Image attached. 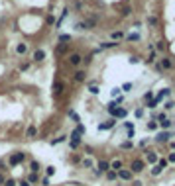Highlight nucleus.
Here are the masks:
<instances>
[{"label":"nucleus","instance_id":"f257e3e1","mask_svg":"<svg viewBox=\"0 0 175 186\" xmlns=\"http://www.w3.org/2000/svg\"><path fill=\"white\" fill-rule=\"evenodd\" d=\"M24 159H26V153H24V151H16V153L10 157L8 163H10V167H16V165H20Z\"/></svg>","mask_w":175,"mask_h":186},{"label":"nucleus","instance_id":"f03ea898","mask_svg":"<svg viewBox=\"0 0 175 186\" xmlns=\"http://www.w3.org/2000/svg\"><path fill=\"white\" fill-rule=\"evenodd\" d=\"M144 168H146V163H144L142 159H134L132 165H130V171H132V174H134V172H142Z\"/></svg>","mask_w":175,"mask_h":186},{"label":"nucleus","instance_id":"7ed1b4c3","mask_svg":"<svg viewBox=\"0 0 175 186\" xmlns=\"http://www.w3.org/2000/svg\"><path fill=\"white\" fill-rule=\"evenodd\" d=\"M81 63H83V57H81L79 53H71V55H69V65L71 67H79Z\"/></svg>","mask_w":175,"mask_h":186},{"label":"nucleus","instance_id":"20e7f679","mask_svg":"<svg viewBox=\"0 0 175 186\" xmlns=\"http://www.w3.org/2000/svg\"><path fill=\"white\" fill-rule=\"evenodd\" d=\"M116 174H118L120 180H132V171L130 168H120Z\"/></svg>","mask_w":175,"mask_h":186},{"label":"nucleus","instance_id":"39448f33","mask_svg":"<svg viewBox=\"0 0 175 186\" xmlns=\"http://www.w3.org/2000/svg\"><path fill=\"white\" fill-rule=\"evenodd\" d=\"M169 139H171V133H169V131H159V133L156 135V141H157V143H167Z\"/></svg>","mask_w":175,"mask_h":186},{"label":"nucleus","instance_id":"423d86ee","mask_svg":"<svg viewBox=\"0 0 175 186\" xmlns=\"http://www.w3.org/2000/svg\"><path fill=\"white\" fill-rule=\"evenodd\" d=\"M159 69H173V61L169 59V57H163V59H161V63H159Z\"/></svg>","mask_w":175,"mask_h":186},{"label":"nucleus","instance_id":"0eeeda50","mask_svg":"<svg viewBox=\"0 0 175 186\" xmlns=\"http://www.w3.org/2000/svg\"><path fill=\"white\" fill-rule=\"evenodd\" d=\"M110 171V163L108 161H99V171H96V174H100V172H108Z\"/></svg>","mask_w":175,"mask_h":186},{"label":"nucleus","instance_id":"6e6552de","mask_svg":"<svg viewBox=\"0 0 175 186\" xmlns=\"http://www.w3.org/2000/svg\"><path fill=\"white\" fill-rule=\"evenodd\" d=\"M120 168H124V165H122V161H120V159H114V161H110V171L118 172Z\"/></svg>","mask_w":175,"mask_h":186},{"label":"nucleus","instance_id":"1a4fd4ad","mask_svg":"<svg viewBox=\"0 0 175 186\" xmlns=\"http://www.w3.org/2000/svg\"><path fill=\"white\" fill-rule=\"evenodd\" d=\"M114 126H116V120L112 118V120H108V121H104V124H100L99 129H100V131H104V129H112Z\"/></svg>","mask_w":175,"mask_h":186},{"label":"nucleus","instance_id":"9d476101","mask_svg":"<svg viewBox=\"0 0 175 186\" xmlns=\"http://www.w3.org/2000/svg\"><path fill=\"white\" fill-rule=\"evenodd\" d=\"M146 161L150 165H156L157 163V153H156V151H148V153H146Z\"/></svg>","mask_w":175,"mask_h":186},{"label":"nucleus","instance_id":"9b49d317","mask_svg":"<svg viewBox=\"0 0 175 186\" xmlns=\"http://www.w3.org/2000/svg\"><path fill=\"white\" fill-rule=\"evenodd\" d=\"M32 59H33V61H38V63H39V61H43V59H45V51H43V49H38V51H33Z\"/></svg>","mask_w":175,"mask_h":186},{"label":"nucleus","instance_id":"f8f14e48","mask_svg":"<svg viewBox=\"0 0 175 186\" xmlns=\"http://www.w3.org/2000/svg\"><path fill=\"white\" fill-rule=\"evenodd\" d=\"M126 116H128V112L124 110V108H116V112L112 114V118H114V120H116V118L120 120V118H126Z\"/></svg>","mask_w":175,"mask_h":186},{"label":"nucleus","instance_id":"ddd939ff","mask_svg":"<svg viewBox=\"0 0 175 186\" xmlns=\"http://www.w3.org/2000/svg\"><path fill=\"white\" fill-rule=\"evenodd\" d=\"M73 79H75L77 82H83V80L87 79V73L85 71H75V76H73Z\"/></svg>","mask_w":175,"mask_h":186},{"label":"nucleus","instance_id":"4468645a","mask_svg":"<svg viewBox=\"0 0 175 186\" xmlns=\"http://www.w3.org/2000/svg\"><path fill=\"white\" fill-rule=\"evenodd\" d=\"M36 135H38V127L36 126H30L26 129V137H36Z\"/></svg>","mask_w":175,"mask_h":186},{"label":"nucleus","instance_id":"2eb2a0df","mask_svg":"<svg viewBox=\"0 0 175 186\" xmlns=\"http://www.w3.org/2000/svg\"><path fill=\"white\" fill-rule=\"evenodd\" d=\"M116 45H118L116 41H104V43H100L99 49H112V47H116Z\"/></svg>","mask_w":175,"mask_h":186},{"label":"nucleus","instance_id":"dca6fc26","mask_svg":"<svg viewBox=\"0 0 175 186\" xmlns=\"http://www.w3.org/2000/svg\"><path fill=\"white\" fill-rule=\"evenodd\" d=\"M28 182H30V184H36V182H39V176H38V172H30V176H28Z\"/></svg>","mask_w":175,"mask_h":186},{"label":"nucleus","instance_id":"f3484780","mask_svg":"<svg viewBox=\"0 0 175 186\" xmlns=\"http://www.w3.org/2000/svg\"><path fill=\"white\" fill-rule=\"evenodd\" d=\"M169 94H171V90H169V88H163L159 94H157V98H156V100L159 102V100H163V98H165V96H169Z\"/></svg>","mask_w":175,"mask_h":186},{"label":"nucleus","instance_id":"a211bd4d","mask_svg":"<svg viewBox=\"0 0 175 186\" xmlns=\"http://www.w3.org/2000/svg\"><path fill=\"white\" fill-rule=\"evenodd\" d=\"M26 51H28V45H26V43H20V45L16 47V53H18V55H24Z\"/></svg>","mask_w":175,"mask_h":186},{"label":"nucleus","instance_id":"6ab92c4d","mask_svg":"<svg viewBox=\"0 0 175 186\" xmlns=\"http://www.w3.org/2000/svg\"><path fill=\"white\" fill-rule=\"evenodd\" d=\"M161 172H163V168H161L159 165H153V168H151V176H159Z\"/></svg>","mask_w":175,"mask_h":186},{"label":"nucleus","instance_id":"aec40b11","mask_svg":"<svg viewBox=\"0 0 175 186\" xmlns=\"http://www.w3.org/2000/svg\"><path fill=\"white\" fill-rule=\"evenodd\" d=\"M157 126L163 127V129H169L171 127V120H161V121H157Z\"/></svg>","mask_w":175,"mask_h":186},{"label":"nucleus","instance_id":"412c9836","mask_svg":"<svg viewBox=\"0 0 175 186\" xmlns=\"http://www.w3.org/2000/svg\"><path fill=\"white\" fill-rule=\"evenodd\" d=\"M71 141H73V143H81V133H79L77 129L71 133Z\"/></svg>","mask_w":175,"mask_h":186},{"label":"nucleus","instance_id":"4be33fe9","mask_svg":"<svg viewBox=\"0 0 175 186\" xmlns=\"http://www.w3.org/2000/svg\"><path fill=\"white\" fill-rule=\"evenodd\" d=\"M39 168H42V167H39L38 161H32V163H30V171H32V172H38Z\"/></svg>","mask_w":175,"mask_h":186},{"label":"nucleus","instance_id":"5701e85b","mask_svg":"<svg viewBox=\"0 0 175 186\" xmlns=\"http://www.w3.org/2000/svg\"><path fill=\"white\" fill-rule=\"evenodd\" d=\"M63 88H65V84H63V82H55V84H53V90H55V94H59Z\"/></svg>","mask_w":175,"mask_h":186},{"label":"nucleus","instance_id":"b1692460","mask_svg":"<svg viewBox=\"0 0 175 186\" xmlns=\"http://www.w3.org/2000/svg\"><path fill=\"white\" fill-rule=\"evenodd\" d=\"M81 165H83L85 168H93V165H95V163H93L90 159H83V161H81Z\"/></svg>","mask_w":175,"mask_h":186},{"label":"nucleus","instance_id":"393cba45","mask_svg":"<svg viewBox=\"0 0 175 186\" xmlns=\"http://www.w3.org/2000/svg\"><path fill=\"white\" fill-rule=\"evenodd\" d=\"M85 24H87V29H93L95 28V24H96V18H89Z\"/></svg>","mask_w":175,"mask_h":186},{"label":"nucleus","instance_id":"a878e982","mask_svg":"<svg viewBox=\"0 0 175 186\" xmlns=\"http://www.w3.org/2000/svg\"><path fill=\"white\" fill-rule=\"evenodd\" d=\"M116 108H118V104H116V102H110V104H108V108H106V110H108V114H110V116H112L114 112H116Z\"/></svg>","mask_w":175,"mask_h":186},{"label":"nucleus","instance_id":"bb28decb","mask_svg":"<svg viewBox=\"0 0 175 186\" xmlns=\"http://www.w3.org/2000/svg\"><path fill=\"white\" fill-rule=\"evenodd\" d=\"M132 14V8H130V6H124L122 10H120V16H130Z\"/></svg>","mask_w":175,"mask_h":186},{"label":"nucleus","instance_id":"cd10ccee","mask_svg":"<svg viewBox=\"0 0 175 186\" xmlns=\"http://www.w3.org/2000/svg\"><path fill=\"white\" fill-rule=\"evenodd\" d=\"M89 92H90V94H99L100 88L96 86V84H89Z\"/></svg>","mask_w":175,"mask_h":186},{"label":"nucleus","instance_id":"c85d7f7f","mask_svg":"<svg viewBox=\"0 0 175 186\" xmlns=\"http://www.w3.org/2000/svg\"><path fill=\"white\" fill-rule=\"evenodd\" d=\"M146 127H148V129H150V131L157 129V121H148V124H146Z\"/></svg>","mask_w":175,"mask_h":186},{"label":"nucleus","instance_id":"c756f323","mask_svg":"<svg viewBox=\"0 0 175 186\" xmlns=\"http://www.w3.org/2000/svg\"><path fill=\"white\" fill-rule=\"evenodd\" d=\"M156 165H159V167L163 168V171H165V168H167V165H169V163H167L165 159H157V163H156Z\"/></svg>","mask_w":175,"mask_h":186},{"label":"nucleus","instance_id":"7c9ffc66","mask_svg":"<svg viewBox=\"0 0 175 186\" xmlns=\"http://www.w3.org/2000/svg\"><path fill=\"white\" fill-rule=\"evenodd\" d=\"M106 178H108V180H116V178H118V174H116L114 171H108V172H106Z\"/></svg>","mask_w":175,"mask_h":186},{"label":"nucleus","instance_id":"2f4dec72","mask_svg":"<svg viewBox=\"0 0 175 186\" xmlns=\"http://www.w3.org/2000/svg\"><path fill=\"white\" fill-rule=\"evenodd\" d=\"M120 90H122V92H130V90H132V82H124Z\"/></svg>","mask_w":175,"mask_h":186},{"label":"nucleus","instance_id":"473e14b6","mask_svg":"<svg viewBox=\"0 0 175 186\" xmlns=\"http://www.w3.org/2000/svg\"><path fill=\"white\" fill-rule=\"evenodd\" d=\"M122 37H124L122 32H114L112 33V41H118V39H122Z\"/></svg>","mask_w":175,"mask_h":186},{"label":"nucleus","instance_id":"72a5a7b5","mask_svg":"<svg viewBox=\"0 0 175 186\" xmlns=\"http://www.w3.org/2000/svg\"><path fill=\"white\" fill-rule=\"evenodd\" d=\"M53 174H55V167H47V168H45V176H53Z\"/></svg>","mask_w":175,"mask_h":186},{"label":"nucleus","instance_id":"f704fd0d","mask_svg":"<svg viewBox=\"0 0 175 186\" xmlns=\"http://www.w3.org/2000/svg\"><path fill=\"white\" fill-rule=\"evenodd\" d=\"M75 29H81V32H83V29H87V24L85 22H77L75 24Z\"/></svg>","mask_w":175,"mask_h":186},{"label":"nucleus","instance_id":"c9c22d12","mask_svg":"<svg viewBox=\"0 0 175 186\" xmlns=\"http://www.w3.org/2000/svg\"><path fill=\"white\" fill-rule=\"evenodd\" d=\"M67 139V135H61V137H57V139H53L51 141V145H57V143H63V141Z\"/></svg>","mask_w":175,"mask_h":186},{"label":"nucleus","instance_id":"e433bc0d","mask_svg":"<svg viewBox=\"0 0 175 186\" xmlns=\"http://www.w3.org/2000/svg\"><path fill=\"white\" fill-rule=\"evenodd\" d=\"M126 39H128V41H138V39H140V35H138V33H130Z\"/></svg>","mask_w":175,"mask_h":186},{"label":"nucleus","instance_id":"4c0bfd02","mask_svg":"<svg viewBox=\"0 0 175 186\" xmlns=\"http://www.w3.org/2000/svg\"><path fill=\"white\" fill-rule=\"evenodd\" d=\"M59 41H71V35H67V33H61V35H59Z\"/></svg>","mask_w":175,"mask_h":186},{"label":"nucleus","instance_id":"58836bf2","mask_svg":"<svg viewBox=\"0 0 175 186\" xmlns=\"http://www.w3.org/2000/svg\"><path fill=\"white\" fill-rule=\"evenodd\" d=\"M65 51H67V45H65V43H61V45L57 47V55H61V53H65Z\"/></svg>","mask_w":175,"mask_h":186},{"label":"nucleus","instance_id":"ea45409f","mask_svg":"<svg viewBox=\"0 0 175 186\" xmlns=\"http://www.w3.org/2000/svg\"><path fill=\"white\" fill-rule=\"evenodd\" d=\"M39 182H42V186H49L51 184V180H49L47 176H43V178H39Z\"/></svg>","mask_w":175,"mask_h":186},{"label":"nucleus","instance_id":"a19ab883","mask_svg":"<svg viewBox=\"0 0 175 186\" xmlns=\"http://www.w3.org/2000/svg\"><path fill=\"white\" fill-rule=\"evenodd\" d=\"M156 49H157V51H163V49H165V43H163V41H157L156 43Z\"/></svg>","mask_w":175,"mask_h":186},{"label":"nucleus","instance_id":"79ce46f5","mask_svg":"<svg viewBox=\"0 0 175 186\" xmlns=\"http://www.w3.org/2000/svg\"><path fill=\"white\" fill-rule=\"evenodd\" d=\"M120 147H122V149H132L134 145H132V141H124V143L120 145Z\"/></svg>","mask_w":175,"mask_h":186},{"label":"nucleus","instance_id":"37998d69","mask_svg":"<svg viewBox=\"0 0 175 186\" xmlns=\"http://www.w3.org/2000/svg\"><path fill=\"white\" fill-rule=\"evenodd\" d=\"M148 24H150V26H156V24H157V18L150 16V18H148Z\"/></svg>","mask_w":175,"mask_h":186},{"label":"nucleus","instance_id":"c03bdc74","mask_svg":"<svg viewBox=\"0 0 175 186\" xmlns=\"http://www.w3.org/2000/svg\"><path fill=\"white\" fill-rule=\"evenodd\" d=\"M144 100H146V102L148 100H153V92H146L144 94Z\"/></svg>","mask_w":175,"mask_h":186},{"label":"nucleus","instance_id":"a18cd8bd","mask_svg":"<svg viewBox=\"0 0 175 186\" xmlns=\"http://www.w3.org/2000/svg\"><path fill=\"white\" fill-rule=\"evenodd\" d=\"M165 161H167V163H175V153H169Z\"/></svg>","mask_w":175,"mask_h":186},{"label":"nucleus","instance_id":"49530a36","mask_svg":"<svg viewBox=\"0 0 175 186\" xmlns=\"http://www.w3.org/2000/svg\"><path fill=\"white\" fill-rule=\"evenodd\" d=\"M4 186H16V180H12V178H8V180H4Z\"/></svg>","mask_w":175,"mask_h":186},{"label":"nucleus","instance_id":"de8ad7c7","mask_svg":"<svg viewBox=\"0 0 175 186\" xmlns=\"http://www.w3.org/2000/svg\"><path fill=\"white\" fill-rule=\"evenodd\" d=\"M157 106V100L156 98H153V100H150V102H148V108H156Z\"/></svg>","mask_w":175,"mask_h":186},{"label":"nucleus","instance_id":"09e8293b","mask_svg":"<svg viewBox=\"0 0 175 186\" xmlns=\"http://www.w3.org/2000/svg\"><path fill=\"white\" fill-rule=\"evenodd\" d=\"M77 131L83 135V133H85V126H83V124H79V126H77Z\"/></svg>","mask_w":175,"mask_h":186},{"label":"nucleus","instance_id":"8fccbe9b","mask_svg":"<svg viewBox=\"0 0 175 186\" xmlns=\"http://www.w3.org/2000/svg\"><path fill=\"white\" fill-rule=\"evenodd\" d=\"M69 116H71V118H73V120H75V121H81V120H79V116H77V114H75V112H73V110L69 112Z\"/></svg>","mask_w":175,"mask_h":186},{"label":"nucleus","instance_id":"3c124183","mask_svg":"<svg viewBox=\"0 0 175 186\" xmlns=\"http://www.w3.org/2000/svg\"><path fill=\"white\" fill-rule=\"evenodd\" d=\"M173 106H175L173 102H165V106H163V108H165V110H173Z\"/></svg>","mask_w":175,"mask_h":186},{"label":"nucleus","instance_id":"603ef678","mask_svg":"<svg viewBox=\"0 0 175 186\" xmlns=\"http://www.w3.org/2000/svg\"><path fill=\"white\" fill-rule=\"evenodd\" d=\"M153 59H156V53L151 51V55H150V57H148V59H146V61H148V63H153Z\"/></svg>","mask_w":175,"mask_h":186},{"label":"nucleus","instance_id":"864d4df0","mask_svg":"<svg viewBox=\"0 0 175 186\" xmlns=\"http://www.w3.org/2000/svg\"><path fill=\"white\" fill-rule=\"evenodd\" d=\"M138 61H140V57H136V55H134V57H130V63H132V65H136Z\"/></svg>","mask_w":175,"mask_h":186},{"label":"nucleus","instance_id":"5fc2aeb1","mask_svg":"<svg viewBox=\"0 0 175 186\" xmlns=\"http://www.w3.org/2000/svg\"><path fill=\"white\" fill-rule=\"evenodd\" d=\"M28 67H30V63H22V65H20V69H22V71H28Z\"/></svg>","mask_w":175,"mask_h":186},{"label":"nucleus","instance_id":"6e6d98bb","mask_svg":"<svg viewBox=\"0 0 175 186\" xmlns=\"http://www.w3.org/2000/svg\"><path fill=\"white\" fill-rule=\"evenodd\" d=\"M120 92H122V90H120V88H114V90H112V92H110V94H112V96H118Z\"/></svg>","mask_w":175,"mask_h":186},{"label":"nucleus","instance_id":"4d7b16f0","mask_svg":"<svg viewBox=\"0 0 175 186\" xmlns=\"http://www.w3.org/2000/svg\"><path fill=\"white\" fill-rule=\"evenodd\" d=\"M144 116V110H136V118H142Z\"/></svg>","mask_w":175,"mask_h":186},{"label":"nucleus","instance_id":"13d9d810","mask_svg":"<svg viewBox=\"0 0 175 186\" xmlns=\"http://www.w3.org/2000/svg\"><path fill=\"white\" fill-rule=\"evenodd\" d=\"M20 186H32V184H30L28 180H20Z\"/></svg>","mask_w":175,"mask_h":186},{"label":"nucleus","instance_id":"bf43d9fd","mask_svg":"<svg viewBox=\"0 0 175 186\" xmlns=\"http://www.w3.org/2000/svg\"><path fill=\"white\" fill-rule=\"evenodd\" d=\"M132 184H134V186H142V184H144V182H142V180H134V182H132Z\"/></svg>","mask_w":175,"mask_h":186},{"label":"nucleus","instance_id":"052dcab7","mask_svg":"<svg viewBox=\"0 0 175 186\" xmlns=\"http://www.w3.org/2000/svg\"><path fill=\"white\" fill-rule=\"evenodd\" d=\"M171 149H175V141H173V143H171Z\"/></svg>","mask_w":175,"mask_h":186}]
</instances>
